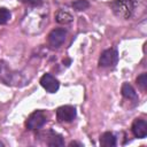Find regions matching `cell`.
<instances>
[{
  "label": "cell",
  "instance_id": "30bf717a",
  "mask_svg": "<svg viewBox=\"0 0 147 147\" xmlns=\"http://www.w3.org/2000/svg\"><path fill=\"white\" fill-rule=\"evenodd\" d=\"M47 138H48L47 139V145L51 146V147H61V146L64 145L63 138L59 133H55L53 131H49Z\"/></svg>",
  "mask_w": 147,
  "mask_h": 147
},
{
  "label": "cell",
  "instance_id": "2e32d148",
  "mask_svg": "<svg viewBox=\"0 0 147 147\" xmlns=\"http://www.w3.org/2000/svg\"><path fill=\"white\" fill-rule=\"evenodd\" d=\"M21 1L32 7H39L42 5V0H21Z\"/></svg>",
  "mask_w": 147,
  "mask_h": 147
},
{
  "label": "cell",
  "instance_id": "8992f818",
  "mask_svg": "<svg viewBox=\"0 0 147 147\" xmlns=\"http://www.w3.org/2000/svg\"><path fill=\"white\" fill-rule=\"evenodd\" d=\"M76 117V108L72 106H61L56 110V118L59 122H72Z\"/></svg>",
  "mask_w": 147,
  "mask_h": 147
},
{
  "label": "cell",
  "instance_id": "ac0fdd59",
  "mask_svg": "<svg viewBox=\"0 0 147 147\" xmlns=\"http://www.w3.org/2000/svg\"><path fill=\"white\" fill-rule=\"evenodd\" d=\"M0 146H3V144H2V142H1V141H0Z\"/></svg>",
  "mask_w": 147,
  "mask_h": 147
},
{
  "label": "cell",
  "instance_id": "7c38bea8",
  "mask_svg": "<svg viewBox=\"0 0 147 147\" xmlns=\"http://www.w3.org/2000/svg\"><path fill=\"white\" fill-rule=\"evenodd\" d=\"M100 145L103 147H114L116 146V138L111 132H105L100 137Z\"/></svg>",
  "mask_w": 147,
  "mask_h": 147
},
{
  "label": "cell",
  "instance_id": "3957f363",
  "mask_svg": "<svg viewBox=\"0 0 147 147\" xmlns=\"http://www.w3.org/2000/svg\"><path fill=\"white\" fill-rule=\"evenodd\" d=\"M47 122V116L42 110H36L33 111L26 119L25 125L29 130H38L45 125Z\"/></svg>",
  "mask_w": 147,
  "mask_h": 147
},
{
  "label": "cell",
  "instance_id": "52a82bcc",
  "mask_svg": "<svg viewBox=\"0 0 147 147\" xmlns=\"http://www.w3.org/2000/svg\"><path fill=\"white\" fill-rule=\"evenodd\" d=\"M40 85H41L47 92H49V93H55V92H57V90H59V87H60L59 80H57L54 76H52L51 74H45V75L41 76V78H40Z\"/></svg>",
  "mask_w": 147,
  "mask_h": 147
},
{
  "label": "cell",
  "instance_id": "9c48e42d",
  "mask_svg": "<svg viewBox=\"0 0 147 147\" xmlns=\"http://www.w3.org/2000/svg\"><path fill=\"white\" fill-rule=\"evenodd\" d=\"M55 21L60 24H69L74 21V16L65 9H60L55 14Z\"/></svg>",
  "mask_w": 147,
  "mask_h": 147
},
{
  "label": "cell",
  "instance_id": "7a4b0ae2",
  "mask_svg": "<svg viewBox=\"0 0 147 147\" xmlns=\"http://www.w3.org/2000/svg\"><path fill=\"white\" fill-rule=\"evenodd\" d=\"M136 1L134 0H114L111 3V9L114 14L123 20L130 18L134 11Z\"/></svg>",
  "mask_w": 147,
  "mask_h": 147
},
{
  "label": "cell",
  "instance_id": "9a60e30c",
  "mask_svg": "<svg viewBox=\"0 0 147 147\" xmlns=\"http://www.w3.org/2000/svg\"><path fill=\"white\" fill-rule=\"evenodd\" d=\"M137 84H138V86H139L141 90L146 91V88H147V75H146L145 72L141 74L140 76H138V78H137Z\"/></svg>",
  "mask_w": 147,
  "mask_h": 147
},
{
  "label": "cell",
  "instance_id": "8fae6325",
  "mask_svg": "<svg viewBox=\"0 0 147 147\" xmlns=\"http://www.w3.org/2000/svg\"><path fill=\"white\" fill-rule=\"evenodd\" d=\"M121 92H122V94H123L124 98H126L129 100H132V101H138V95H137L134 88L129 83H124L122 85Z\"/></svg>",
  "mask_w": 147,
  "mask_h": 147
},
{
  "label": "cell",
  "instance_id": "6da1fadb",
  "mask_svg": "<svg viewBox=\"0 0 147 147\" xmlns=\"http://www.w3.org/2000/svg\"><path fill=\"white\" fill-rule=\"evenodd\" d=\"M0 79L7 85L21 86L25 84V78L17 71H13L3 62H0Z\"/></svg>",
  "mask_w": 147,
  "mask_h": 147
},
{
  "label": "cell",
  "instance_id": "4fadbf2b",
  "mask_svg": "<svg viewBox=\"0 0 147 147\" xmlns=\"http://www.w3.org/2000/svg\"><path fill=\"white\" fill-rule=\"evenodd\" d=\"M71 5L76 10H85L86 8L90 7V3L87 0H75Z\"/></svg>",
  "mask_w": 147,
  "mask_h": 147
},
{
  "label": "cell",
  "instance_id": "5b68a950",
  "mask_svg": "<svg viewBox=\"0 0 147 147\" xmlns=\"http://www.w3.org/2000/svg\"><path fill=\"white\" fill-rule=\"evenodd\" d=\"M67 31L64 29H54L48 34V44L52 48H59L65 40Z\"/></svg>",
  "mask_w": 147,
  "mask_h": 147
},
{
  "label": "cell",
  "instance_id": "277c9868",
  "mask_svg": "<svg viewBox=\"0 0 147 147\" xmlns=\"http://www.w3.org/2000/svg\"><path fill=\"white\" fill-rule=\"evenodd\" d=\"M118 61V53L115 48H108L106 51H103L100 55L99 59V64L100 67H115L117 64Z\"/></svg>",
  "mask_w": 147,
  "mask_h": 147
},
{
  "label": "cell",
  "instance_id": "5bb4252c",
  "mask_svg": "<svg viewBox=\"0 0 147 147\" xmlns=\"http://www.w3.org/2000/svg\"><path fill=\"white\" fill-rule=\"evenodd\" d=\"M10 11L7 8H0V24H6L10 20Z\"/></svg>",
  "mask_w": 147,
  "mask_h": 147
},
{
  "label": "cell",
  "instance_id": "e0dca14e",
  "mask_svg": "<svg viewBox=\"0 0 147 147\" xmlns=\"http://www.w3.org/2000/svg\"><path fill=\"white\" fill-rule=\"evenodd\" d=\"M69 146H70V147H72V146H79V147H83V145H82L80 142H77V141H71V142L69 144Z\"/></svg>",
  "mask_w": 147,
  "mask_h": 147
},
{
  "label": "cell",
  "instance_id": "ba28073f",
  "mask_svg": "<svg viewBox=\"0 0 147 147\" xmlns=\"http://www.w3.org/2000/svg\"><path fill=\"white\" fill-rule=\"evenodd\" d=\"M132 133L134 134V137L137 138H145L147 136V123L145 119L141 118H137L133 121L132 123Z\"/></svg>",
  "mask_w": 147,
  "mask_h": 147
}]
</instances>
